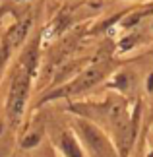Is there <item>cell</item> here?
<instances>
[{
  "instance_id": "obj_3",
  "label": "cell",
  "mask_w": 153,
  "mask_h": 157,
  "mask_svg": "<svg viewBox=\"0 0 153 157\" xmlns=\"http://www.w3.org/2000/svg\"><path fill=\"white\" fill-rule=\"evenodd\" d=\"M31 27V20H21L20 23H16L14 27L8 31V35L4 37V43H2V51L8 54L16 49L17 45L23 43V39L27 37V31Z\"/></svg>"
},
{
  "instance_id": "obj_1",
  "label": "cell",
  "mask_w": 153,
  "mask_h": 157,
  "mask_svg": "<svg viewBox=\"0 0 153 157\" xmlns=\"http://www.w3.org/2000/svg\"><path fill=\"white\" fill-rule=\"evenodd\" d=\"M29 93V70L25 68L20 76L12 83V91H10V101H8V113L12 118H20L25 107V99Z\"/></svg>"
},
{
  "instance_id": "obj_2",
  "label": "cell",
  "mask_w": 153,
  "mask_h": 157,
  "mask_svg": "<svg viewBox=\"0 0 153 157\" xmlns=\"http://www.w3.org/2000/svg\"><path fill=\"white\" fill-rule=\"evenodd\" d=\"M105 74H107V66H105V64H95V66H91V68H87V70H85L74 83H72L70 89H68L66 93H78V91H83V89H87V87H91V86H95V83L99 82Z\"/></svg>"
}]
</instances>
